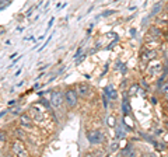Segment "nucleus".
<instances>
[{
	"label": "nucleus",
	"mask_w": 168,
	"mask_h": 157,
	"mask_svg": "<svg viewBox=\"0 0 168 157\" xmlns=\"http://www.w3.org/2000/svg\"><path fill=\"white\" fill-rule=\"evenodd\" d=\"M4 3H6V0H0V6H3Z\"/></svg>",
	"instance_id": "nucleus-26"
},
{
	"label": "nucleus",
	"mask_w": 168,
	"mask_h": 157,
	"mask_svg": "<svg viewBox=\"0 0 168 157\" xmlns=\"http://www.w3.org/2000/svg\"><path fill=\"white\" fill-rule=\"evenodd\" d=\"M130 34H132V36H134V34H136V30H134V28L130 30Z\"/></svg>",
	"instance_id": "nucleus-21"
},
{
	"label": "nucleus",
	"mask_w": 168,
	"mask_h": 157,
	"mask_svg": "<svg viewBox=\"0 0 168 157\" xmlns=\"http://www.w3.org/2000/svg\"><path fill=\"white\" fill-rule=\"evenodd\" d=\"M123 136H125V131L122 129V126H120V125H118V126H116V138H118V139H122Z\"/></svg>",
	"instance_id": "nucleus-9"
},
{
	"label": "nucleus",
	"mask_w": 168,
	"mask_h": 157,
	"mask_svg": "<svg viewBox=\"0 0 168 157\" xmlns=\"http://www.w3.org/2000/svg\"><path fill=\"white\" fill-rule=\"evenodd\" d=\"M155 58V52L154 51H147L142 55V59L143 60H150V59H154Z\"/></svg>",
	"instance_id": "nucleus-7"
},
{
	"label": "nucleus",
	"mask_w": 168,
	"mask_h": 157,
	"mask_svg": "<svg viewBox=\"0 0 168 157\" xmlns=\"http://www.w3.org/2000/svg\"><path fill=\"white\" fill-rule=\"evenodd\" d=\"M13 153L17 154V156H28V152H27V149H25V144L21 142V140H16L14 143H13Z\"/></svg>",
	"instance_id": "nucleus-1"
},
{
	"label": "nucleus",
	"mask_w": 168,
	"mask_h": 157,
	"mask_svg": "<svg viewBox=\"0 0 168 157\" xmlns=\"http://www.w3.org/2000/svg\"><path fill=\"white\" fill-rule=\"evenodd\" d=\"M6 112H7V111H3V112H0V118H1V117H3V115H4Z\"/></svg>",
	"instance_id": "nucleus-25"
},
{
	"label": "nucleus",
	"mask_w": 168,
	"mask_h": 157,
	"mask_svg": "<svg viewBox=\"0 0 168 157\" xmlns=\"http://www.w3.org/2000/svg\"><path fill=\"white\" fill-rule=\"evenodd\" d=\"M77 93H79V94H81V95H87V94H88V87H87V86H84V84H80V86H79V88H77Z\"/></svg>",
	"instance_id": "nucleus-8"
},
{
	"label": "nucleus",
	"mask_w": 168,
	"mask_h": 157,
	"mask_svg": "<svg viewBox=\"0 0 168 157\" xmlns=\"http://www.w3.org/2000/svg\"><path fill=\"white\" fill-rule=\"evenodd\" d=\"M65 98H66L67 104L70 105V107H74V105L77 104V91H74V90H67L66 94H65Z\"/></svg>",
	"instance_id": "nucleus-4"
},
{
	"label": "nucleus",
	"mask_w": 168,
	"mask_h": 157,
	"mask_svg": "<svg viewBox=\"0 0 168 157\" xmlns=\"http://www.w3.org/2000/svg\"><path fill=\"white\" fill-rule=\"evenodd\" d=\"M32 11H34V7H31V9H28V11L25 13V16H27V17H30V16L32 14Z\"/></svg>",
	"instance_id": "nucleus-17"
},
{
	"label": "nucleus",
	"mask_w": 168,
	"mask_h": 157,
	"mask_svg": "<svg viewBox=\"0 0 168 157\" xmlns=\"http://www.w3.org/2000/svg\"><path fill=\"white\" fill-rule=\"evenodd\" d=\"M20 122H21V125H24V126H31V118L28 117V115H21L20 117Z\"/></svg>",
	"instance_id": "nucleus-6"
},
{
	"label": "nucleus",
	"mask_w": 168,
	"mask_h": 157,
	"mask_svg": "<svg viewBox=\"0 0 168 157\" xmlns=\"http://www.w3.org/2000/svg\"><path fill=\"white\" fill-rule=\"evenodd\" d=\"M116 13V10H105L102 14H101V17H109V16H112V14H115Z\"/></svg>",
	"instance_id": "nucleus-11"
},
{
	"label": "nucleus",
	"mask_w": 168,
	"mask_h": 157,
	"mask_svg": "<svg viewBox=\"0 0 168 157\" xmlns=\"http://www.w3.org/2000/svg\"><path fill=\"white\" fill-rule=\"evenodd\" d=\"M0 140H1V142L6 140V133H4V132H0Z\"/></svg>",
	"instance_id": "nucleus-18"
},
{
	"label": "nucleus",
	"mask_w": 168,
	"mask_h": 157,
	"mask_svg": "<svg viewBox=\"0 0 168 157\" xmlns=\"http://www.w3.org/2000/svg\"><path fill=\"white\" fill-rule=\"evenodd\" d=\"M140 84L144 87V90H149V84L146 83V80H140Z\"/></svg>",
	"instance_id": "nucleus-15"
},
{
	"label": "nucleus",
	"mask_w": 168,
	"mask_h": 157,
	"mask_svg": "<svg viewBox=\"0 0 168 157\" xmlns=\"http://www.w3.org/2000/svg\"><path fill=\"white\" fill-rule=\"evenodd\" d=\"M62 101H63V94H62L60 91H52L50 100H49L50 105L55 107V108H59V107L62 105Z\"/></svg>",
	"instance_id": "nucleus-3"
},
{
	"label": "nucleus",
	"mask_w": 168,
	"mask_h": 157,
	"mask_svg": "<svg viewBox=\"0 0 168 157\" xmlns=\"http://www.w3.org/2000/svg\"><path fill=\"white\" fill-rule=\"evenodd\" d=\"M163 7V3H157L155 6H154V9H153V11H151V14H150V17H153V16H155L158 11H160V9Z\"/></svg>",
	"instance_id": "nucleus-10"
},
{
	"label": "nucleus",
	"mask_w": 168,
	"mask_h": 157,
	"mask_svg": "<svg viewBox=\"0 0 168 157\" xmlns=\"http://www.w3.org/2000/svg\"><path fill=\"white\" fill-rule=\"evenodd\" d=\"M104 94H105L109 100H115V98H116V95H118L116 90H115V88H112V87H109V86L104 88Z\"/></svg>",
	"instance_id": "nucleus-5"
},
{
	"label": "nucleus",
	"mask_w": 168,
	"mask_h": 157,
	"mask_svg": "<svg viewBox=\"0 0 168 157\" xmlns=\"http://www.w3.org/2000/svg\"><path fill=\"white\" fill-rule=\"evenodd\" d=\"M167 10H168V6H167Z\"/></svg>",
	"instance_id": "nucleus-29"
},
{
	"label": "nucleus",
	"mask_w": 168,
	"mask_h": 157,
	"mask_svg": "<svg viewBox=\"0 0 168 157\" xmlns=\"http://www.w3.org/2000/svg\"><path fill=\"white\" fill-rule=\"evenodd\" d=\"M137 88H139V86H137V84H134L133 87H132V93H136V91H137Z\"/></svg>",
	"instance_id": "nucleus-19"
},
{
	"label": "nucleus",
	"mask_w": 168,
	"mask_h": 157,
	"mask_svg": "<svg viewBox=\"0 0 168 157\" xmlns=\"http://www.w3.org/2000/svg\"><path fill=\"white\" fill-rule=\"evenodd\" d=\"M87 139H88V142L91 144H100L101 142L104 140V136H102V133L100 131H91V132L87 133Z\"/></svg>",
	"instance_id": "nucleus-2"
},
{
	"label": "nucleus",
	"mask_w": 168,
	"mask_h": 157,
	"mask_svg": "<svg viewBox=\"0 0 168 157\" xmlns=\"http://www.w3.org/2000/svg\"><path fill=\"white\" fill-rule=\"evenodd\" d=\"M20 74H21V69H18L16 72V77H17V76H20Z\"/></svg>",
	"instance_id": "nucleus-23"
},
{
	"label": "nucleus",
	"mask_w": 168,
	"mask_h": 157,
	"mask_svg": "<svg viewBox=\"0 0 168 157\" xmlns=\"http://www.w3.org/2000/svg\"><path fill=\"white\" fill-rule=\"evenodd\" d=\"M151 104H157V98L155 97H151Z\"/></svg>",
	"instance_id": "nucleus-20"
},
{
	"label": "nucleus",
	"mask_w": 168,
	"mask_h": 157,
	"mask_svg": "<svg viewBox=\"0 0 168 157\" xmlns=\"http://www.w3.org/2000/svg\"><path fill=\"white\" fill-rule=\"evenodd\" d=\"M81 53H83V46H80V48L76 51V53L73 55V58H74V59H77V58H80V56H81Z\"/></svg>",
	"instance_id": "nucleus-13"
},
{
	"label": "nucleus",
	"mask_w": 168,
	"mask_h": 157,
	"mask_svg": "<svg viewBox=\"0 0 168 157\" xmlns=\"http://www.w3.org/2000/svg\"><path fill=\"white\" fill-rule=\"evenodd\" d=\"M109 125H111V126H112V125H114V118H112V117H111V118H109Z\"/></svg>",
	"instance_id": "nucleus-22"
},
{
	"label": "nucleus",
	"mask_w": 168,
	"mask_h": 157,
	"mask_svg": "<svg viewBox=\"0 0 168 157\" xmlns=\"http://www.w3.org/2000/svg\"><path fill=\"white\" fill-rule=\"evenodd\" d=\"M14 103H16V100H11V101H9V105H13Z\"/></svg>",
	"instance_id": "nucleus-24"
},
{
	"label": "nucleus",
	"mask_w": 168,
	"mask_h": 157,
	"mask_svg": "<svg viewBox=\"0 0 168 157\" xmlns=\"http://www.w3.org/2000/svg\"><path fill=\"white\" fill-rule=\"evenodd\" d=\"M160 91H161L163 94H167L168 93V81L167 83H163V86L160 87Z\"/></svg>",
	"instance_id": "nucleus-12"
},
{
	"label": "nucleus",
	"mask_w": 168,
	"mask_h": 157,
	"mask_svg": "<svg viewBox=\"0 0 168 157\" xmlns=\"http://www.w3.org/2000/svg\"><path fill=\"white\" fill-rule=\"evenodd\" d=\"M53 21H55V17H50L49 23H48V30H49L50 27H52V25H53Z\"/></svg>",
	"instance_id": "nucleus-16"
},
{
	"label": "nucleus",
	"mask_w": 168,
	"mask_h": 157,
	"mask_svg": "<svg viewBox=\"0 0 168 157\" xmlns=\"http://www.w3.org/2000/svg\"><path fill=\"white\" fill-rule=\"evenodd\" d=\"M50 39H52V35H50V36H48V38H46V41H45V44H44V45H42V46L39 48V51H42V49H44V48H45V46H46V45L49 44V42H50Z\"/></svg>",
	"instance_id": "nucleus-14"
},
{
	"label": "nucleus",
	"mask_w": 168,
	"mask_h": 157,
	"mask_svg": "<svg viewBox=\"0 0 168 157\" xmlns=\"http://www.w3.org/2000/svg\"><path fill=\"white\" fill-rule=\"evenodd\" d=\"M165 101H167V103H168V93H167V94H165Z\"/></svg>",
	"instance_id": "nucleus-27"
},
{
	"label": "nucleus",
	"mask_w": 168,
	"mask_h": 157,
	"mask_svg": "<svg viewBox=\"0 0 168 157\" xmlns=\"http://www.w3.org/2000/svg\"><path fill=\"white\" fill-rule=\"evenodd\" d=\"M167 109H168V104H167Z\"/></svg>",
	"instance_id": "nucleus-28"
}]
</instances>
